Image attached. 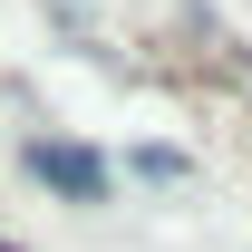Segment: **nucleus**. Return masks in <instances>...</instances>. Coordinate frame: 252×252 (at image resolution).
Masks as SVG:
<instances>
[{
	"label": "nucleus",
	"mask_w": 252,
	"mask_h": 252,
	"mask_svg": "<svg viewBox=\"0 0 252 252\" xmlns=\"http://www.w3.org/2000/svg\"><path fill=\"white\" fill-rule=\"evenodd\" d=\"M30 175L49 194H68V204H107V165L88 146H68V136H30Z\"/></svg>",
	"instance_id": "f257e3e1"
},
{
	"label": "nucleus",
	"mask_w": 252,
	"mask_h": 252,
	"mask_svg": "<svg viewBox=\"0 0 252 252\" xmlns=\"http://www.w3.org/2000/svg\"><path fill=\"white\" fill-rule=\"evenodd\" d=\"M136 175H156V185H185V156H175V146H146V156H136Z\"/></svg>",
	"instance_id": "f03ea898"
},
{
	"label": "nucleus",
	"mask_w": 252,
	"mask_h": 252,
	"mask_svg": "<svg viewBox=\"0 0 252 252\" xmlns=\"http://www.w3.org/2000/svg\"><path fill=\"white\" fill-rule=\"evenodd\" d=\"M0 252H10V243H0Z\"/></svg>",
	"instance_id": "7ed1b4c3"
}]
</instances>
